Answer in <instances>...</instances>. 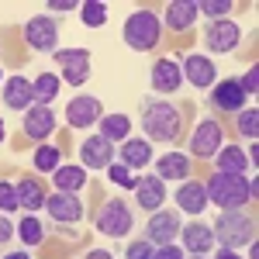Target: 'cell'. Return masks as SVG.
I'll use <instances>...</instances> for the list:
<instances>
[{
    "mask_svg": "<svg viewBox=\"0 0 259 259\" xmlns=\"http://www.w3.org/2000/svg\"><path fill=\"white\" fill-rule=\"evenodd\" d=\"M142 132L145 142H159V145H177L183 139V107L166 97L145 100L142 107Z\"/></svg>",
    "mask_w": 259,
    "mask_h": 259,
    "instance_id": "6da1fadb",
    "label": "cell"
},
{
    "mask_svg": "<svg viewBox=\"0 0 259 259\" xmlns=\"http://www.w3.org/2000/svg\"><path fill=\"white\" fill-rule=\"evenodd\" d=\"M121 38H124L128 49H135V52H152L162 38V18L152 14V11H132L124 18Z\"/></svg>",
    "mask_w": 259,
    "mask_h": 259,
    "instance_id": "7a4b0ae2",
    "label": "cell"
},
{
    "mask_svg": "<svg viewBox=\"0 0 259 259\" xmlns=\"http://www.w3.org/2000/svg\"><path fill=\"white\" fill-rule=\"evenodd\" d=\"M214 242H221V249H239L256 242V218L242 207V211H221L218 221L211 225Z\"/></svg>",
    "mask_w": 259,
    "mask_h": 259,
    "instance_id": "3957f363",
    "label": "cell"
},
{
    "mask_svg": "<svg viewBox=\"0 0 259 259\" xmlns=\"http://www.w3.org/2000/svg\"><path fill=\"white\" fill-rule=\"evenodd\" d=\"M207 204H218L221 211H242L249 204V180L235 173H214L204 183Z\"/></svg>",
    "mask_w": 259,
    "mask_h": 259,
    "instance_id": "277c9868",
    "label": "cell"
},
{
    "mask_svg": "<svg viewBox=\"0 0 259 259\" xmlns=\"http://www.w3.org/2000/svg\"><path fill=\"white\" fill-rule=\"evenodd\" d=\"M94 225H97L100 235H107V239H124V235L135 228V211H132V204L124 197H111L97 211Z\"/></svg>",
    "mask_w": 259,
    "mask_h": 259,
    "instance_id": "5b68a950",
    "label": "cell"
},
{
    "mask_svg": "<svg viewBox=\"0 0 259 259\" xmlns=\"http://www.w3.org/2000/svg\"><path fill=\"white\" fill-rule=\"evenodd\" d=\"M24 41L35 52H59V18L52 14H38L24 24Z\"/></svg>",
    "mask_w": 259,
    "mask_h": 259,
    "instance_id": "8992f818",
    "label": "cell"
},
{
    "mask_svg": "<svg viewBox=\"0 0 259 259\" xmlns=\"http://www.w3.org/2000/svg\"><path fill=\"white\" fill-rule=\"evenodd\" d=\"M180 228H183V221H180L177 211L159 207V211L149 214V221H145V235H142V239L152 242V245H173V242L180 239Z\"/></svg>",
    "mask_w": 259,
    "mask_h": 259,
    "instance_id": "52a82bcc",
    "label": "cell"
},
{
    "mask_svg": "<svg viewBox=\"0 0 259 259\" xmlns=\"http://www.w3.org/2000/svg\"><path fill=\"white\" fill-rule=\"evenodd\" d=\"M242 41V28L235 21L221 18V21H207V28H204V45L211 49V52H218V56H228V52H235Z\"/></svg>",
    "mask_w": 259,
    "mask_h": 259,
    "instance_id": "ba28073f",
    "label": "cell"
},
{
    "mask_svg": "<svg viewBox=\"0 0 259 259\" xmlns=\"http://www.w3.org/2000/svg\"><path fill=\"white\" fill-rule=\"evenodd\" d=\"M221 145H225L221 121L200 118V124L194 128V139H190V152H194V159H214V152H218Z\"/></svg>",
    "mask_w": 259,
    "mask_h": 259,
    "instance_id": "9c48e42d",
    "label": "cell"
},
{
    "mask_svg": "<svg viewBox=\"0 0 259 259\" xmlns=\"http://www.w3.org/2000/svg\"><path fill=\"white\" fill-rule=\"evenodd\" d=\"M56 66H62V80L69 87H83L90 80V52L87 49H59Z\"/></svg>",
    "mask_w": 259,
    "mask_h": 259,
    "instance_id": "30bf717a",
    "label": "cell"
},
{
    "mask_svg": "<svg viewBox=\"0 0 259 259\" xmlns=\"http://www.w3.org/2000/svg\"><path fill=\"white\" fill-rule=\"evenodd\" d=\"M180 73H183V80L190 83V87H197V90H211V87L218 83V69H214V62L207 59V56H197V52H190V56L183 59Z\"/></svg>",
    "mask_w": 259,
    "mask_h": 259,
    "instance_id": "8fae6325",
    "label": "cell"
},
{
    "mask_svg": "<svg viewBox=\"0 0 259 259\" xmlns=\"http://www.w3.org/2000/svg\"><path fill=\"white\" fill-rule=\"evenodd\" d=\"M45 211H49V221L52 225H76L83 218V204L76 194H52V197H45Z\"/></svg>",
    "mask_w": 259,
    "mask_h": 259,
    "instance_id": "7c38bea8",
    "label": "cell"
},
{
    "mask_svg": "<svg viewBox=\"0 0 259 259\" xmlns=\"http://www.w3.org/2000/svg\"><path fill=\"white\" fill-rule=\"evenodd\" d=\"M114 145L107 139H100V135H90V139H83L80 145V166L83 169H107L111 162H114Z\"/></svg>",
    "mask_w": 259,
    "mask_h": 259,
    "instance_id": "4fadbf2b",
    "label": "cell"
},
{
    "mask_svg": "<svg viewBox=\"0 0 259 259\" xmlns=\"http://www.w3.org/2000/svg\"><path fill=\"white\" fill-rule=\"evenodd\" d=\"M104 118V107H100L97 97H73L66 104V124H73V128H90V124H97Z\"/></svg>",
    "mask_w": 259,
    "mask_h": 259,
    "instance_id": "5bb4252c",
    "label": "cell"
},
{
    "mask_svg": "<svg viewBox=\"0 0 259 259\" xmlns=\"http://www.w3.org/2000/svg\"><path fill=\"white\" fill-rule=\"evenodd\" d=\"M207 100H211L214 111H232V114H239V111H245V100H249V97L239 90V83H235V80H221V83L211 87Z\"/></svg>",
    "mask_w": 259,
    "mask_h": 259,
    "instance_id": "9a60e30c",
    "label": "cell"
},
{
    "mask_svg": "<svg viewBox=\"0 0 259 259\" xmlns=\"http://www.w3.org/2000/svg\"><path fill=\"white\" fill-rule=\"evenodd\" d=\"M21 128H24V135H28V139L45 142L52 132H56V111L35 104V107H28V111H24V124H21Z\"/></svg>",
    "mask_w": 259,
    "mask_h": 259,
    "instance_id": "2e32d148",
    "label": "cell"
},
{
    "mask_svg": "<svg viewBox=\"0 0 259 259\" xmlns=\"http://www.w3.org/2000/svg\"><path fill=\"white\" fill-rule=\"evenodd\" d=\"M4 104H7L11 111H28V107H35L31 80H28V76H7V80H4Z\"/></svg>",
    "mask_w": 259,
    "mask_h": 259,
    "instance_id": "e0dca14e",
    "label": "cell"
},
{
    "mask_svg": "<svg viewBox=\"0 0 259 259\" xmlns=\"http://www.w3.org/2000/svg\"><path fill=\"white\" fill-rule=\"evenodd\" d=\"M149 83H152L156 94H177L183 87V73H180V66L173 59H159L152 66V73H149Z\"/></svg>",
    "mask_w": 259,
    "mask_h": 259,
    "instance_id": "ac0fdd59",
    "label": "cell"
},
{
    "mask_svg": "<svg viewBox=\"0 0 259 259\" xmlns=\"http://www.w3.org/2000/svg\"><path fill=\"white\" fill-rule=\"evenodd\" d=\"M135 197H139V207L142 211H159L166 204V180H159L156 173L152 177H139V187H135Z\"/></svg>",
    "mask_w": 259,
    "mask_h": 259,
    "instance_id": "d6986e66",
    "label": "cell"
},
{
    "mask_svg": "<svg viewBox=\"0 0 259 259\" xmlns=\"http://www.w3.org/2000/svg\"><path fill=\"white\" fill-rule=\"evenodd\" d=\"M180 239H183V249H187L190 256H204V252L214 245V232H211V225H204V221H190L187 228H180Z\"/></svg>",
    "mask_w": 259,
    "mask_h": 259,
    "instance_id": "ffe728a7",
    "label": "cell"
},
{
    "mask_svg": "<svg viewBox=\"0 0 259 259\" xmlns=\"http://www.w3.org/2000/svg\"><path fill=\"white\" fill-rule=\"evenodd\" d=\"M173 200H177L187 214H200L207 207V190H204L200 180H183L177 187V194H173Z\"/></svg>",
    "mask_w": 259,
    "mask_h": 259,
    "instance_id": "44dd1931",
    "label": "cell"
},
{
    "mask_svg": "<svg viewBox=\"0 0 259 259\" xmlns=\"http://www.w3.org/2000/svg\"><path fill=\"white\" fill-rule=\"evenodd\" d=\"M166 28L169 31H187V28H194V21H197V0H173V4H166Z\"/></svg>",
    "mask_w": 259,
    "mask_h": 259,
    "instance_id": "7402d4cb",
    "label": "cell"
},
{
    "mask_svg": "<svg viewBox=\"0 0 259 259\" xmlns=\"http://www.w3.org/2000/svg\"><path fill=\"white\" fill-rule=\"evenodd\" d=\"M118 162L128 169H142L152 162V142L145 139H124V145L118 149Z\"/></svg>",
    "mask_w": 259,
    "mask_h": 259,
    "instance_id": "603a6c76",
    "label": "cell"
},
{
    "mask_svg": "<svg viewBox=\"0 0 259 259\" xmlns=\"http://www.w3.org/2000/svg\"><path fill=\"white\" fill-rule=\"evenodd\" d=\"M156 177L159 180H187L190 177V156L187 152H166L156 162Z\"/></svg>",
    "mask_w": 259,
    "mask_h": 259,
    "instance_id": "cb8c5ba5",
    "label": "cell"
},
{
    "mask_svg": "<svg viewBox=\"0 0 259 259\" xmlns=\"http://www.w3.org/2000/svg\"><path fill=\"white\" fill-rule=\"evenodd\" d=\"M14 194H18V207H24L28 214L38 211V207H45V190H41L38 180L24 177L21 183H14Z\"/></svg>",
    "mask_w": 259,
    "mask_h": 259,
    "instance_id": "d4e9b609",
    "label": "cell"
},
{
    "mask_svg": "<svg viewBox=\"0 0 259 259\" xmlns=\"http://www.w3.org/2000/svg\"><path fill=\"white\" fill-rule=\"evenodd\" d=\"M214 166H218V173H235V177H242L249 169V159H245V152H242L239 145H221L218 152H214Z\"/></svg>",
    "mask_w": 259,
    "mask_h": 259,
    "instance_id": "484cf974",
    "label": "cell"
},
{
    "mask_svg": "<svg viewBox=\"0 0 259 259\" xmlns=\"http://www.w3.org/2000/svg\"><path fill=\"white\" fill-rule=\"evenodd\" d=\"M52 180H56L59 194H80L83 187H87V169L83 166H59L52 173Z\"/></svg>",
    "mask_w": 259,
    "mask_h": 259,
    "instance_id": "4316f807",
    "label": "cell"
},
{
    "mask_svg": "<svg viewBox=\"0 0 259 259\" xmlns=\"http://www.w3.org/2000/svg\"><path fill=\"white\" fill-rule=\"evenodd\" d=\"M97 124H100V139H107L111 145L114 142H124L128 132H132V118L128 114H104Z\"/></svg>",
    "mask_w": 259,
    "mask_h": 259,
    "instance_id": "83f0119b",
    "label": "cell"
},
{
    "mask_svg": "<svg viewBox=\"0 0 259 259\" xmlns=\"http://www.w3.org/2000/svg\"><path fill=\"white\" fill-rule=\"evenodd\" d=\"M59 87H62V80L56 76V73H38V76L31 80V90H35V104H38V107H49L52 100L59 97Z\"/></svg>",
    "mask_w": 259,
    "mask_h": 259,
    "instance_id": "f1b7e54d",
    "label": "cell"
},
{
    "mask_svg": "<svg viewBox=\"0 0 259 259\" xmlns=\"http://www.w3.org/2000/svg\"><path fill=\"white\" fill-rule=\"evenodd\" d=\"M31 162H35L38 173H56V169L62 166V149L49 145V142H41L38 149H35V156H31Z\"/></svg>",
    "mask_w": 259,
    "mask_h": 259,
    "instance_id": "f546056e",
    "label": "cell"
},
{
    "mask_svg": "<svg viewBox=\"0 0 259 259\" xmlns=\"http://www.w3.org/2000/svg\"><path fill=\"white\" fill-rule=\"evenodd\" d=\"M18 235H21V242L31 249V245H38V242L45 239V225H41L38 218H31V214H24V221L18 225Z\"/></svg>",
    "mask_w": 259,
    "mask_h": 259,
    "instance_id": "4dcf8cb0",
    "label": "cell"
},
{
    "mask_svg": "<svg viewBox=\"0 0 259 259\" xmlns=\"http://www.w3.org/2000/svg\"><path fill=\"white\" fill-rule=\"evenodd\" d=\"M80 18L87 28H100L104 21H107V4H100V0H87L80 4Z\"/></svg>",
    "mask_w": 259,
    "mask_h": 259,
    "instance_id": "1f68e13d",
    "label": "cell"
},
{
    "mask_svg": "<svg viewBox=\"0 0 259 259\" xmlns=\"http://www.w3.org/2000/svg\"><path fill=\"white\" fill-rule=\"evenodd\" d=\"M256 121H259L256 107H249V111H239V114H235V128H239L242 139H252V142H256V132H259Z\"/></svg>",
    "mask_w": 259,
    "mask_h": 259,
    "instance_id": "d6a6232c",
    "label": "cell"
},
{
    "mask_svg": "<svg viewBox=\"0 0 259 259\" xmlns=\"http://www.w3.org/2000/svg\"><path fill=\"white\" fill-rule=\"evenodd\" d=\"M228 11H235L232 0H197V14H207L211 21L228 18Z\"/></svg>",
    "mask_w": 259,
    "mask_h": 259,
    "instance_id": "836d02e7",
    "label": "cell"
},
{
    "mask_svg": "<svg viewBox=\"0 0 259 259\" xmlns=\"http://www.w3.org/2000/svg\"><path fill=\"white\" fill-rule=\"evenodd\" d=\"M107 177L114 180L118 187H124V190H135V187H139V177H132V169H128V166H121L118 159L107 166Z\"/></svg>",
    "mask_w": 259,
    "mask_h": 259,
    "instance_id": "e575fe53",
    "label": "cell"
},
{
    "mask_svg": "<svg viewBox=\"0 0 259 259\" xmlns=\"http://www.w3.org/2000/svg\"><path fill=\"white\" fill-rule=\"evenodd\" d=\"M152 252H156V245H152V242H145V239H139V242H128L124 259H152Z\"/></svg>",
    "mask_w": 259,
    "mask_h": 259,
    "instance_id": "d590c367",
    "label": "cell"
},
{
    "mask_svg": "<svg viewBox=\"0 0 259 259\" xmlns=\"http://www.w3.org/2000/svg\"><path fill=\"white\" fill-rule=\"evenodd\" d=\"M235 83H239V90L245 94V97H249V94H256V90H259V69H256V66H249Z\"/></svg>",
    "mask_w": 259,
    "mask_h": 259,
    "instance_id": "8d00e7d4",
    "label": "cell"
},
{
    "mask_svg": "<svg viewBox=\"0 0 259 259\" xmlns=\"http://www.w3.org/2000/svg\"><path fill=\"white\" fill-rule=\"evenodd\" d=\"M14 207H18V194H14V183L0 180V211L7 214V211H14Z\"/></svg>",
    "mask_w": 259,
    "mask_h": 259,
    "instance_id": "74e56055",
    "label": "cell"
},
{
    "mask_svg": "<svg viewBox=\"0 0 259 259\" xmlns=\"http://www.w3.org/2000/svg\"><path fill=\"white\" fill-rule=\"evenodd\" d=\"M49 11L66 14V11H80V4H76V0H49ZM56 14H52V18H56Z\"/></svg>",
    "mask_w": 259,
    "mask_h": 259,
    "instance_id": "f35d334b",
    "label": "cell"
},
{
    "mask_svg": "<svg viewBox=\"0 0 259 259\" xmlns=\"http://www.w3.org/2000/svg\"><path fill=\"white\" fill-rule=\"evenodd\" d=\"M14 235H18V228H14L11 221L4 218V211H0V245H7V242L14 239Z\"/></svg>",
    "mask_w": 259,
    "mask_h": 259,
    "instance_id": "ab89813d",
    "label": "cell"
},
{
    "mask_svg": "<svg viewBox=\"0 0 259 259\" xmlns=\"http://www.w3.org/2000/svg\"><path fill=\"white\" fill-rule=\"evenodd\" d=\"M152 259H183V249H177V245H159L152 252Z\"/></svg>",
    "mask_w": 259,
    "mask_h": 259,
    "instance_id": "60d3db41",
    "label": "cell"
},
{
    "mask_svg": "<svg viewBox=\"0 0 259 259\" xmlns=\"http://www.w3.org/2000/svg\"><path fill=\"white\" fill-rule=\"evenodd\" d=\"M214 259H242V256H239V252H235V249H221V252H218V256H214Z\"/></svg>",
    "mask_w": 259,
    "mask_h": 259,
    "instance_id": "b9f144b4",
    "label": "cell"
},
{
    "mask_svg": "<svg viewBox=\"0 0 259 259\" xmlns=\"http://www.w3.org/2000/svg\"><path fill=\"white\" fill-rule=\"evenodd\" d=\"M87 259H114V256H111V252H104V249H94Z\"/></svg>",
    "mask_w": 259,
    "mask_h": 259,
    "instance_id": "7bdbcfd3",
    "label": "cell"
},
{
    "mask_svg": "<svg viewBox=\"0 0 259 259\" xmlns=\"http://www.w3.org/2000/svg\"><path fill=\"white\" fill-rule=\"evenodd\" d=\"M4 259H31V256H28V249H21V252H7Z\"/></svg>",
    "mask_w": 259,
    "mask_h": 259,
    "instance_id": "ee69618b",
    "label": "cell"
},
{
    "mask_svg": "<svg viewBox=\"0 0 259 259\" xmlns=\"http://www.w3.org/2000/svg\"><path fill=\"white\" fill-rule=\"evenodd\" d=\"M249 259H259V242H249Z\"/></svg>",
    "mask_w": 259,
    "mask_h": 259,
    "instance_id": "f6af8a7d",
    "label": "cell"
},
{
    "mask_svg": "<svg viewBox=\"0 0 259 259\" xmlns=\"http://www.w3.org/2000/svg\"><path fill=\"white\" fill-rule=\"evenodd\" d=\"M7 139V128H4V121H0V142Z\"/></svg>",
    "mask_w": 259,
    "mask_h": 259,
    "instance_id": "bcb514c9",
    "label": "cell"
},
{
    "mask_svg": "<svg viewBox=\"0 0 259 259\" xmlns=\"http://www.w3.org/2000/svg\"><path fill=\"white\" fill-rule=\"evenodd\" d=\"M190 259H204V256H190Z\"/></svg>",
    "mask_w": 259,
    "mask_h": 259,
    "instance_id": "7dc6e473",
    "label": "cell"
},
{
    "mask_svg": "<svg viewBox=\"0 0 259 259\" xmlns=\"http://www.w3.org/2000/svg\"><path fill=\"white\" fill-rule=\"evenodd\" d=\"M0 76H4V73H0Z\"/></svg>",
    "mask_w": 259,
    "mask_h": 259,
    "instance_id": "c3c4849f",
    "label": "cell"
}]
</instances>
